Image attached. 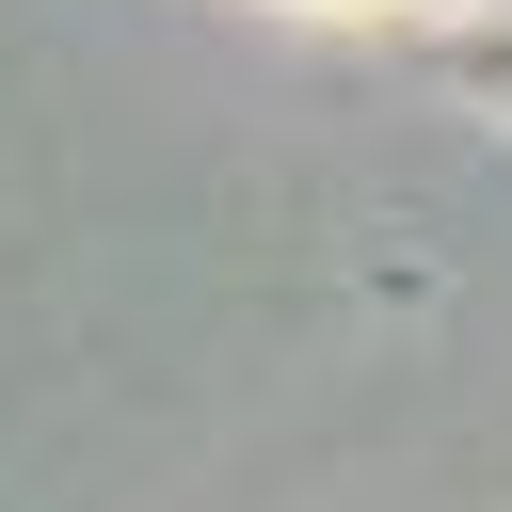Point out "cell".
<instances>
[{
    "instance_id": "1",
    "label": "cell",
    "mask_w": 512,
    "mask_h": 512,
    "mask_svg": "<svg viewBox=\"0 0 512 512\" xmlns=\"http://www.w3.org/2000/svg\"><path fill=\"white\" fill-rule=\"evenodd\" d=\"M320 16H448V0H320Z\"/></svg>"
}]
</instances>
